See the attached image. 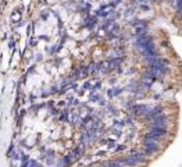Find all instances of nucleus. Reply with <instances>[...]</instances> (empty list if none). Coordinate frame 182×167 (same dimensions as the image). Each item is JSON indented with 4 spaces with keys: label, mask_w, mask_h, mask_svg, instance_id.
I'll use <instances>...</instances> for the list:
<instances>
[{
    "label": "nucleus",
    "mask_w": 182,
    "mask_h": 167,
    "mask_svg": "<svg viewBox=\"0 0 182 167\" xmlns=\"http://www.w3.org/2000/svg\"><path fill=\"white\" fill-rule=\"evenodd\" d=\"M31 167H42L39 163H36V161H31Z\"/></svg>",
    "instance_id": "1"
}]
</instances>
